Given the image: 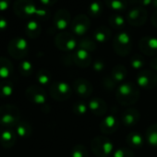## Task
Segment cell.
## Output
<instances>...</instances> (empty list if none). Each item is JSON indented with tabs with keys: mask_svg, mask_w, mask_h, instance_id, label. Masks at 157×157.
Listing matches in <instances>:
<instances>
[{
	"mask_svg": "<svg viewBox=\"0 0 157 157\" xmlns=\"http://www.w3.org/2000/svg\"><path fill=\"white\" fill-rule=\"evenodd\" d=\"M36 80L40 84L47 85L51 82V80H52L51 73L47 69H44V68L40 69L36 74Z\"/></svg>",
	"mask_w": 157,
	"mask_h": 157,
	"instance_id": "cell-30",
	"label": "cell"
},
{
	"mask_svg": "<svg viewBox=\"0 0 157 157\" xmlns=\"http://www.w3.org/2000/svg\"><path fill=\"white\" fill-rule=\"evenodd\" d=\"M73 89L76 94L82 98L90 97L93 94V85L86 78H77L73 83Z\"/></svg>",
	"mask_w": 157,
	"mask_h": 157,
	"instance_id": "cell-13",
	"label": "cell"
},
{
	"mask_svg": "<svg viewBox=\"0 0 157 157\" xmlns=\"http://www.w3.org/2000/svg\"><path fill=\"white\" fill-rule=\"evenodd\" d=\"M26 98L36 105H43L46 103V94L39 86H29L25 91Z\"/></svg>",
	"mask_w": 157,
	"mask_h": 157,
	"instance_id": "cell-10",
	"label": "cell"
},
{
	"mask_svg": "<svg viewBox=\"0 0 157 157\" xmlns=\"http://www.w3.org/2000/svg\"><path fill=\"white\" fill-rule=\"evenodd\" d=\"M19 71L24 77H29L33 74V65L29 60H22L19 64Z\"/></svg>",
	"mask_w": 157,
	"mask_h": 157,
	"instance_id": "cell-31",
	"label": "cell"
},
{
	"mask_svg": "<svg viewBox=\"0 0 157 157\" xmlns=\"http://www.w3.org/2000/svg\"><path fill=\"white\" fill-rule=\"evenodd\" d=\"M147 20V11L143 7H136L127 14V21L135 27L143 25Z\"/></svg>",
	"mask_w": 157,
	"mask_h": 157,
	"instance_id": "cell-11",
	"label": "cell"
},
{
	"mask_svg": "<svg viewBox=\"0 0 157 157\" xmlns=\"http://www.w3.org/2000/svg\"><path fill=\"white\" fill-rule=\"evenodd\" d=\"M15 131H16L17 136L25 139V138H29L32 135L33 128L29 122L21 120L15 127Z\"/></svg>",
	"mask_w": 157,
	"mask_h": 157,
	"instance_id": "cell-23",
	"label": "cell"
},
{
	"mask_svg": "<svg viewBox=\"0 0 157 157\" xmlns=\"http://www.w3.org/2000/svg\"><path fill=\"white\" fill-rule=\"evenodd\" d=\"M113 157H133V151L131 149L120 148L114 152Z\"/></svg>",
	"mask_w": 157,
	"mask_h": 157,
	"instance_id": "cell-36",
	"label": "cell"
},
{
	"mask_svg": "<svg viewBox=\"0 0 157 157\" xmlns=\"http://www.w3.org/2000/svg\"><path fill=\"white\" fill-rule=\"evenodd\" d=\"M56 46L65 52L72 51L77 46V41L75 36L69 33H61L57 34L55 38Z\"/></svg>",
	"mask_w": 157,
	"mask_h": 157,
	"instance_id": "cell-9",
	"label": "cell"
},
{
	"mask_svg": "<svg viewBox=\"0 0 157 157\" xmlns=\"http://www.w3.org/2000/svg\"><path fill=\"white\" fill-rule=\"evenodd\" d=\"M127 69L124 66L122 65H117L113 69H112V72H111V78L114 80V82L116 83H122L125 78H126V76H127Z\"/></svg>",
	"mask_w": 157,
	"mask_h": 157,
	"instance_id": "cell-24",
	"label": "cell"
},
{
	"mask_svg": "<svg viewBox=\"0 0 157 157\" xmlns=\"http://www.w3.org/2000/svg\"><path fill=\"white\" fill-rule=\"evenodd\" d=\"M88 108L94 115L98 116V117H102V116L105 115L106 112H107V105H106V103L103 99L98 98V97L92 98L89 101Z\"/></svg>",
	"mask_w": 157,
	"mask_h": 157,
	"instance_id": "cell-18",
	"label": "cell"
},
{
	"mask_svg": "<svg viewBox=\"0 0 157 157\" xmlns=\"http://www.w3.org/2000/svg\"><path fill=\"white\" fill-rule=\"evenodd\" d=\"M113 47L117 55L121 56H128L130 53L132 47V43L129 35L127 33H120L117 34L113 40Z\"/></svg>",
	"mask_w": 157,
	"mask_h": 157,
	"instance_id": "cell-7",
	"label": "cell"
},
{
	"mask_svg": "<svg viewBox=\"0 0 157 157\" xmlns=\"http://www.w3.org/2000/svg\"><path fill=\"white\" fill-rule=\"evenodd\" d=\"M105 3L115 12L123 11L127 8V0H105Z\"/></svg>",
	"mask_w": 157,
	"mask_h": 157,
	"instance_id": "cell-28",
	"label": "cell"
},
{
	"mask_svg": "<svg viewBox=\"0 0 157 157\" xmlns=\"http://www.w3.org/2000/svg\"><path fill=\"white\" fill-rule=\"evenodd\" d=\"M94 37L96 42L98 43H105L107 42L111 37V32L110 30L105 26H100L98 29L95 30L94 33Z\"/></svg>",
	"mask_w": 157,
	"mask_h": 157,
	"instance_id": "cell-26",
	"label": "cell"
},
{
	"mask_svg": "<svg viewBox=\"0 0 157 157\" xmlns=\"http://www.w3.org/2000/svg\"><path fill=\"white\" fill-rule=\"evenodd\" d=\"M49 94L54 100L62 102L70 98L72 94V89L64 82H56L50 84Z\"/></svg>",
	"mask_w": 157,
	"mask_h": 157,
	"instance_id": "cell-5",
	"label": "cell"
},
{
	"mask_svg": "<svg viewBox=\"0 0 157 157\" xmlns=\"http://www.w3.org/2000/svg\"><path fill=\"white\" fill-rule=\"evenodd\" d=\"M151 21L152 25L157 28V11L152 14V16L151 18Z\"/></svg>",
	"mask_w": 157,
	"mask_h": 157,
	"instance_id": "cell-45",
	"label": "cell"
},
{
	"mask_svg": "<svg viewBox=\"0 0 157 157\" xmlns=\"http://www.w3.org/2000/svg\"><path fill=\"white\" fill-rule=\"evenodd\" d=\"M13 73V64L6 57L0 56V78H10Z\"/></svg>",
	"mask_w": 157,
	"mask_h": 157,
	"instance_id": "cell-21",
	"label": "cell"
},
{
	"mask_svg": "<svg viewBox=\"0 0 157 157\" xmlns=\"http://www.w3.org/2000/svg\"><path fill=\"white\" fill-rule=\"evenodd\" d=\"M139 47L144 55L154 56L157 55V39L151 36H145L140 40Z\"/></svg>",
	"mask_w": 157,
	"mask_h": 157,
	"instance_id": "cell-14",
	"label": "cell"
},
{
	"mask_svg": "<svg viewBox=\"0 0 157 157\" xmlns=\"http://www.w3.org/2000/svg\"><path fill=\"white\" fill-rule=\"evenodd\" d=\"M29 51L28 42L22 37H15L9 43L8 52L10 56L15 59L24 58Z\"/></svg>",
	"mask_w": 157,
	"mask_h": 157,
	"instance_id": "cell-4",
	"label": "cell"
},
{
	"mask_svg": "<svg viewBox=\"0 0 157 157\" xmlns=\"http://www.w3.org/2000/svg\"><path fill=\"white\" fill-rule=\"evenodd\" d=\"M146 140L150 145L157 148V124H153L148 128L146 131Z\"/></svg>",
	"mask_w": 157,
	"mask_h": 157,
	"instance_id": "cell-29",
	"label": "cell"
},
{
	"mask_svg": "<svg viewBox=\"0 0 157 157\" xmlns=\"http://www.w3.org/2000/svg\"><path fill=\"white\" fill-rule=\"evenodd\" d=\"M10 5V0H0V12L6 11Z\"/></svg>",
	"mask_w": 157,
	"mask_h": 157,
	"instance_id": "cell-40",
	"label": "cell"
},
{
	"mask_svg": "<svg viewBox=\"0 0 157 157\" xmlns=\"http://www.w3.org/2000/svg\"><path fill=\"white\" fill-rule=\"evenodd\" d=\"M140 95L138 85L131 82H122L116 91V98L122 105H131L135 104Z\"/></svg>",
	"mask_w": 157,
	"mask_h": 157,
	"instance_id": "cell-1",
	"label": "cell"
},
{
	"mask_svg": "<svg viewBox=\"0 0 157 157\" xmlns=\"http://www.w3.org/2000/svg\"><path fill=\"white\" fill-rule=\"evenodd\" d=\"M41 32H42V28H41V25L38 23V21H36L34 20H31L26 24L25 33L29 38L35 39V38L39 37V35L41 34Z\"/></svg>",
	"mask_w": 157,
	"mask_h": 157,
	"instance_id": "cell-22",
	"label": "cell"
},
{
	"mask_svg": "<svg viewBox=\"0 0 157 157\" xmlns=\"http://www.w3.org/2000/svg\"><path fill=\"white\" fill-rule=\"evenodd\" d=\"M8 25H9L8 21H7L5 18H3V17L0 16V31H4V30H6V29L8 28Z\"/></svg>",
	"mask_w": 157,
	"mask_h": 157,
	"instance_id": "cell-41",
	"label": "cell"
},
{
	"mask_svg": "<svg viewBox=\"0 0 157 157\" xmlns=\"http://www.w3.org/2000/svg\"><path fill=\"white\" fill-rule=\"evenodd\" d=\"M150 66H151V67L152 70L157 71V57H155V58H153V59L151 60Z\"/></svg>",
	"mask_w": 157,
	"mask_h": 157,
	"instance_id": "cell-44",
	"label": "cell"
},
{
	"mask_svg": "<svg viewBox=\"0 0 157 157\" xmlns=\"http://www.w3.org/2000/svg\"><path fill=\"white\" fill-rule=\"evenodd\" d=\"M17 134L13 128H5L0 132V144L5 149H10L17 141Z\"/></svg>",
	"mask_w": 157,
	"mask_h": 157,
	"instance_id": "cell-16",
	"label": "cell"
},
{
	"mask_svg": "<svg viewBox=\"0 0 157 157\" xmlns=\"http://www.w3.org/2000/svg\"><path fill=\"white\" fill-rule=\"evenodd\" d=\"M91 149L97 157H109L113 152L114 145L107 137L100 135L92 140Z\"/></svg>",
	"mask_w": 157,
	"mask_h": 157,
	"instance_id": "cell-3",
	"label": "cell"
},
{
	"mask_svg": "<svg viewBox=\"0 0 157 157\" xmlns=\"http://www.w3.org/2000/svg\"><path fill=\"white\" fill-rule=\"evenodd\" d=\"M21 121V111L13 105L0 106V126L5 128H13Z\"/></svg>",
	"mask_w": 157,
	"mask_h": 157,
	"instance_id": "cell-2",
	"label": "cell"
},
{
	"mask_svg": "<svg viewBox=\"0 0 157 157\" xmlns=\"http://www.w3.org/2000/svg\"><path fill=\"white\" fill-rule=\"evenodd\" d=\"M152 5H153L155 8H157V0H152Z\"/></svg>",
	"mask_w": 157,
	"mask_h": 157,
	"instance_id": "cell-46",
	"label": "cell"
},
{
	"mask_svg": "<svg viewBox=\"0 0 157 157\" xmlns=\"http://www.w3.org/2000/svg\"><path fill=\"white\" fill-rule=\"evenodd\" d=\"M78 48L86 50L88 52H92V51L95 50L96 44L89 38H84V39L81 40L80 43H78Z\"/></svg>",
	"mask_w": 157,
	"mask_h": 157,
	"instance_id": "cell-33",
	"label": "cell"
},
{
	"mask_svg": "<svg viewBox=\"0 0 157 157\" xmlns=\"http://www.w3.org/2000/svg\"><path fill=\"white\" fill-rule=\"evenodd\" d=\"M94 69H95L96 71H100V70H102V69L105 67V64H104V62L98 60V61H96V62L94 63Z\"/></svg>",
	"mask_w": 157,
	"mask_h": 157,
	"instance_id": "cell-42",
	"label": "cell"
},
{
	"mask_svg": "<svg viewBox=\"0 0 157 157\" xmlns=\"http://www.w3.org/2000/svg\"><path fill=\"white\" fill-rule=\"evenodd\" d=\"M119 127V120L114 116L109 115L100 123V130L104 134H111L117 131Z\"/></svg>",
	"mask_w": 157,
	"mask_h": 157,
	"instance_id": "cell-15",
	"label": "cell"
},
{
	"mask_svg": "<svg viewBox=\"0 0 157 157\" xmlns=\"http://www.w3.org/2000/svg\"><path fill=\"white\" fill-rule=\"evenodd\" d=\"M130 64H131V67H132L133 68H135V69H140V68H141V67H143V65H144V59H143V57H142L140 55L137 54V55H135V56L131 58Z\"/></svg>",
	"mask_w": 157,
	"mask_h": 157,
	"instance_id": "cell-35",
	"label": "cell"
},
{
	"mask_svg": "<svg viewBox=\"0 0 157 157\" xmlns=\"http://www.w3.org/2000/svg\"><path fill=\"white\" fill-rule=\"evenodd\" d=\"M137 85L144 90H151L157 85V74L153 70L143 69L137 76Z\"/></svg>",
	"mask_w": 157,
	"mask_h": 157,
	"instance_id": "cell-8",
	"label": "cell"
},
{
	"mask_svg": "<svg viewBox=\"0 0 157 157\" xmlns=\"http://www.w3.org/2000/svg\"><path fill=\"white\" fill-rule=\"evenodd\" d=\"M140 119V113L137 109H128L124 111L121 117V121L124 124V126L131 128L135 126Z\"/></svg>",
	"mask_w": 157,
	"mask_h": 157,
	"instance_id": "cell-20",
	"label": "cell"
},
{
	"mask_svg": "<svg viewBox=\"0 0 157 157\" xmlns=\"http://www.w3.org/2000/svg\"><path fill=\"white\" fill-rule=\"evenodd\" d=\"M127 143L132 149H140L143 145V139L138 132H131L127 136Z\"/></svg>",
	"mask_w": 157,
	"mask_h": 157,
	"instance_id": "cell-25",
	"label": "cell"
},
{
	"mask_svg": "<svg viewBox=\"0 0 157 157\" xmlns=\"http://www.w3.org/2000/svg\"><path fill=\"white\" fill-rule=\"evenodd\" d=\"M49 15H50L49 11L47 10H44V9H38L36 11V14H35L36 17L43 19V20H46L49 17Z\"/></svg>",
	"mask_w": 157,
	"mask_h": 157,
	"instance_id": "cell-39",
	"label": "cell"
},
{
	"mask_svg": "<svg viewBox=\"0 0 157 157\" xmlns=\"http://www.w3.org/2000/svg\"><path fill=\"white\" fill-rule=\"evenodd\" d=\"M40 1L44 6H53L56 2V0H40Z\"/></svg>",
	"mask_w": 157,
	"mask_h": 157,
	"instance_id": "cell-43",
	"label": "cell"
},
{
	"mask_svg": "<svg viewBox=\"0 0 157 157\" xmlns=\"http://www.w3.org/2000/svg\"><path fill=\"white\" fill-rule=\"evenodd\" d=\"M89 11L93 16H98L101 14L102 11V5L100 2H94L89 7Z\"/></svg>",
	"mask_w": 157,
	"mask_h": 157,
	"instance_id": "cell-38",
	"label": "cell"
},
{
	"mask_svg": "<svg viewBox=\"0 0 157 157\" xmlns=\"http://www.w3.org/2000/svg\"><path fill=\"white\" fill-rule=\"evenodd\" d=\"M88 109H89L88 106L83 102H78V103L75 104L73 106V111L77 115H83L87 112Z\"/></svg>",
	"mask_w": 157,
	"mask_h": 157,
	"instance_id": "cell-37",
	"label": "cell"
},
{
	"mask_svg": "<svg viewBox=\"0 0 157 157\" xmlns=\"http://www.w3.org/2000/svg\"><path fill=\"white\" fill-rule=\"evenodd\" d=\"M14 85L10 81L0 82V98H9L13 94Z\"/></svg>",
	"mask_w": 157,
	"mask_h": 157,
	"instance_id": "cell-27",
	"label": "cell"
},
{
	"mask_svg": "<svg viewBox=\"0 0 157 157\" xmlns=\"http://www.w3.org/2000/svg\"><path fill=\"white\" fill-rule=\"evenodd\" d=\"M37 10L33 0H16L13 5L15 14L21 19H29L35 15Z\"/></svg>",
	"mask_w": 157,
	"mask_h": 157,
	"instance_id": "cell-6",
	"label": "cell"
},
{
	"mask_svg": "<svg viewBox=\"0 0 157 157\" xmlns=\"http://www.w3.org/2000/svg\"><path fill=\"white\" fill-rule=\"evenodd\" d=\"M72 60L75 65H77L80 67H87L90 66L92 62V57L90 55V52L80 49L78 48L73 55H72Z\"/></svg>",
	"mask_w": 157,
	"mask_h": 157,
	"instance_id": "cell-17",
	"label": "cell"
},
{
	"mask_svg": "<svg viewBox=\"0 0 157 157\" xmlns=\"http://www.w3.org/2000/svg\"><path fill=\"white\" fill-rule=\"evenodd\" d=\"M91 26V21L86 15H78L71 22V30L73 33L81 36L87 33Z\"/></svg>",
	"mask_w": 157,
	"mask_h": 157,
	"instance_id": "cell-12",
	"label": "cell"
},
{
	"mask_svg": "<svg viewBox=\"0 0 157 157\" xmlns=\"http://www.w3.org/2000/svg\"><path fill=\"white\" fill-rule=\"evenodd\" d=\"M109 24L114 29H121L125 25V20L119 14H114L109 18Z\"/></svg>",
	"mask_w": 157,
	"mask_h": 157,
	"instance_id": "cell-32",
	"label": "cell"
},
{
	"mask_svg": "<svg viewBox=\"0 0 157 157\" xmlns=\"http://www.w3.org/2000/svg\"><path fill=\"white\" fill-rule=\"evenodd\" d=\"M70 21L69 12L66 10H59L54 17V24L58 30H65Z\"/></svg>",
	"mask_w": 157,
	"mask_h": 157,
	"instance_id": "cell-19",
	"label": "cell"
},
{
	"mask_svg": "<svg viewBox=\"0 0 157 157\" xmlns=\"http://www.w3.org/2000/svg\"><path fill=\"white\" fill-rule=\"evenodd\" d=\"M71 157H88V151L85 146L78 144L71 151Z\"/></svg>",
	"mask_w": 157,
	"mask_h": 157,
	"instance_id": "cell-34",
	"label": "cell"
}]
</instances>
